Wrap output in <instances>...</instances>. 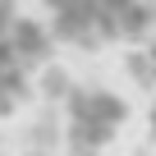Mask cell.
<instances>
[{"label": "cell", "mask_w": 156, "mask_h": 156, "mask_svg": "<svg viewBox=\"0 0 156 156\" xmlns=\"http://www.w3.org/2000/svg\"><path fill=\"white\" fill-rule=\"evenodd\" d=\"M138 73H142V78H151V83H156V32H151V41H147V51L138 55Z\"/></svg>", "instance_id": "4"}, {"label": "cell", "mask_w": 156, "mask_h": 156, "mask_svg": "<svg viewBox=\"0 0 156 156\" xmlns=\"http://www.w3.org/2000/svg\"><path fill=\"white\" fill-rule=\"evenodd\" d=\"M151 133H156V106H151Z\"/></svg>", "instance_id": "5"}, {"label": "cell", "mask_w": 156, "mask_h": 156, "mask_svg": "<svg viewBox=\"0 0 156 156\" xmlns=\"http://www.w3.org/2000/svg\"><path fill=\"white\" fill-rule=\"evenodd\" d=\"M51 46L55 37L41 19H32L19 0H0V119L32 97V83L51 64Z\"/></svg>", "instance_id": "2"}, {"label": "cell", "mask_w": 156, "mask_h": 156, "mask_svg": "<svg viewBox=\"0 0 156 156\" xmlns=\"http://www.w3.org/2000/svg\"><path fill=\"white\" fill-rule=\"evenodd\" d=\"M129 119V106L110 87H78L64 106V142L73 156H97L106 151Z\"/></svg>", "instance_id": "3"}, {"label": "cell", "mask_w": 156, "mask_h": 156, "mask_svg": "<svg viewBox=\"0 0 156 156\" xmlns=\"http://www.w3.org/2000/svg\"><path fill=\"white\" fill-rule=\"evenodd\" d=\"M41 23L73 51L129 46L156 32V0H37Z\"/></svg>", "instance_id": "1"}]
</instances>
